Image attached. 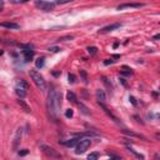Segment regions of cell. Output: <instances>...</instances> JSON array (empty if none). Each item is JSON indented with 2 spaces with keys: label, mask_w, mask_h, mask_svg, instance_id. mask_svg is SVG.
Here are the masks:
<instances>
[{
  "label": "cell",
  "mask_w": 160,
  "mask_h": 160,
  "mask_svg": "<svg viewBox=\"0 0 160 160\" xmlns=\"http://www.w3.org/2000/svg\"><path fill=\"white\" fill-rule=\"evenodd\" d=\"M90 145H92V141H90V139L89 138H80V140H79V143L76 144V150H75V153L76 154H83V153H85L89 148H90Z\"/></svg>",
  "instance_id": "obj_3"
},
{
  "label": "cell",
  "mask_w": 160,
  "mask_h": 160,
  "mask_svg": "<svg viewBox=\"0 0 160 160\" xmlns=\"http://www.w3.org/2000/svg\"><path fill=\"white\" fill-rule=\"evenodd\" d=\"M18 103H19V104H20V105L24 108V110H25L26 113H30V111H31V110H30V108H29V106H28V105H26V104H25L23 100H20V99H19V100H18Z\"/></svg>",
  "instance_id": "obj_21"
},
{
  "label": "cell",
  "mask_w": 160,
  "mask_h": 160,
  "mask_svg": "<svg viewBox=\"0 0 160 160\" xmlns=\"http://www.w3.org/2000/svg\"><path fill=\"white\" fill-rule=\"evenodd\" d=\"M96 99H98L99 104H104V103H105L106 96H105V93H104L101 89H98V90H96Z\"/></svg>",
  "instance_id": "obj_10"
},
{
  "label": "cell",
  "mask_w": 160,
  "mask_h": 160,
  "mask_svg": "<svg viewBox=\"0 0 160 160\" xmlns=\"http://www.w3.org/2000/svg\"><path fill=\"white\" fill-rule=\"evenodd\" d=\"M16 87H21V88H25V89H28V88H29L28 83H26V82H24L23 79H21V80H18V82H16Z\"/></svg>",
  "instance_id": "obj_17"
},
{
  "label": "cell",
  "mask_w": 160,
  "mask_h": 160,
  "mask_svg": "<svg viewBox=\"0 0 160 160\" xmlns=\"http://www.w3.org/2000/svg\"><path fill=\"white\" fill-rule=\"evenodd\" d=\"M30 78L33 79V82L34 84L38 87V89H40L41 92H45L46 89V82H45V79L43 78V75H40L39 71L36 70H30Z\"/></svg>",
  "instance_id": "obj_2"
},
{
  "label": "cell",
  "mask_w": 160,
  "mask_h": 160,
  "mask_svg": "<svg viewBox=\"0 0 160 160\" xmlns=\"http://www.w3.org/2000/svg\"><path fill=\"white\" fill-rule=\"evenodd\" d=\"M35 5L40 9V10H44V12H50L55 8V3H50V2H45V0H38L35 3Z\"/></svg>",
  "instance_id": "obj_4"
},
{
  "label": "cell",
  "mask_w": 160,
  "mask_h": 160,
  "mask_svg": "<svg viewBox=\"0 0 160 160\" xmlns=\"http://www.w3.org/2000/svg\"><path fill=\"white\" fill-rule=\"evenodd\" d=\"M73 39V36L70 35V36H63V38H60L59 40H61V41H66V40H71Z\"/></svg>",
  "instance_id": "obj_28"
},
{
  "label": "cell",
  "mask_w": 160,
  "mask_h": 160,
  "mask_svg": "<svg viewBox=\"0 0 160 160\" xmlns=\"http://www.w3.org/2000/svg\"><path fill=\"white\" fill-rule=\"evenodd\" d=\"M121 26V24L120 23H115V24H111V25H108V26H105V28H103V29H100L99 30V33H109V31H114V30H116V29H119Z\"/></svg>",
  "instance_id": "obj_7"
},
{
  "label": "cell",
  "mask_w": 160,
  "mask_h": 160,
  "mask_svg": "<svg viewBox=\"0 0 160 160\" xmlns=\"http://www.w3.org/2000/svg\"><path fill=\"white\" fill-rule=\"evenodd\" d=\"M60 106H61V95L58 93V90L55 88H51L49 94H48V100H46V108L49 111V115L53 119L58 118V114L60 111Z\"/></svg>",
  "instance_id": "obj_1"
},
{
  "label": "cell",
  "mask_w": 160,
  "mask_h": 160,
  "mask_svg": "<svg viewBox=\"0 0 160 160\" xmlns=\"http://www.w3.org/2000/svg\"><path fill=\"white\" fill-rule=\"evenodd\" d=\"M129 100L131 101V104H133V105H136V100H135V98H134V96H130V98H129Z\"/></svg>",
  "instance_id": "obj_32"
},
{
  "label": "cell",
  "mask_w": 160,
  "mask_h": 160,
  "mask_svg": "<svg viewBox=\"0 0 160 160\" xmlns=\"http://www.w3.org/2000/svg\"><path fill=\"white\" fill-rule=\"evenodd\" d=\"M79 140H80V138L78 136V138H74V139H70V140H65L61 144H64L65 146H74V145H76L79 143Z\"/></svg>",
  "instance_id": "obj_11"
},
{
  "label": "cell",
  "mask_w": 160,
  "mask_h": 160,
  "mask_svg": "<svg viewBox=\"0 0 160 160\" xmlns=\"http://www.w3.org/2000/svg\"><path fill=\"white\" fill-rule=\"evenodd\" d=\"M0 26L2 28H7V29H12V30H16L20 28L19 24L13 23V21H4V23H0Z\"/></svg>",
  "instance_id": "obj_8"
},
{
  "label": "cell",
  "mask_w": 160,
  "mask_h": 160,
  "mask_svg": "<svg viewBox=\"0 0 160 160\" xmlns=\"http://www.w3.org/2000/svg\"><path fill=\"white\" fill-rule=\"evenodd\" d=\"M70 2H73V0H55V4H66Z\"/></svg>",
  "instance_id": "obj_27"
},
{
  "label": "cell",
  "mask_w": 160,
  "mask_h": 160,
  "mask_svg": "<svg viewBox=\"0 0 160 160\" xmlns=\"http://www.w3.org/2000/svg\"><path fill=\"white\" fill-rule=\"evenodd\" d=\"M144 4L141 3H125V4H121L118 7V10H125V9H139V8H143Z\"/></svg>",
  "instance_id": "obj_5"
},
{
  "label": "cell",
  "mask_w": 160,
  "mask_h": 160,
  "mask_svg": "<svg viewBox=\"0 0 160 160\" xmlns=\"http://www.w3.org/2000/svg\"><path fill=\"white\" fill-rule=\"evenodd\" d=\"M29 0H12L13 4H24V3H28Z\"/></svg>",
  "instance_id": "obj_24"
},
{
  "label": "cell",
  "mask_w": 160,
  "mask_h": 160,
  "mask_svg": "<svg viewBox=\"0 0 160 160\" xmlns=\"http://www.w3.org/2000/svg\"><path fill=\"white\" fill-rule=\"evenodd\" d=\"M158 39H160V34H156V35L154 36V40H158Z\"/></svg>",
  "instance_id": "obj_34"
},
{
  "label": "cell",
  "mask_w": 160,
  "mask_h": 160,
  "mask_svg": "<svg viewBox=\"0 0 160 160\" xmlns=\"http://www.w3.org/2000/svg\"><path fill=\"white\" fill-rule=\"evenodd\" d=\"M23 54H24V58L26 61H30L34 58V50H31L30 46H25V49L23 50Z\"/></svg>",
  "instance_id": "obj_9"
},
{
  "label": "cell",
  "mask_w": 160,
  "mask_h": 160,
  "mask_svg": "<svg viewBox=\"0 0 160 160\" xmlns=\"http://www.w3.org/2000/svg\"><path fill=\"white\" fill-rule=\"evenodd\" d=\"M88 53H89L90 55H95V54L98 53V48H96V46H89V48H88Z\"/></svg>",
  "instance_id": "obj_20"
},
{
  "label": "cell",
  "mask_w": 160,
  "mask_h": 160,
  "mask_svg": "<svg viewBox=\"0 0 160 160\" xmlns=\"http://www.w3.org/2000/svg\"><path fill=\"white\" fill-rule=\"evenodd\" d=\"M4 8V2H3V0H0V10H2Z\"/></svg>",
  "instance_id": "obj_33"
},
{
  "label": "cell",
  "mask_w": 160,
  "mask_h": 160,
  "mask_svg": "<svg viewBox=\"0 0 160 160\" xmlns=\"http://www.w3.org/2000/svg\"><path fill=\"white\" fill-rule=\"evenodd\" d=\"M41 149H43V151H44L46 155H49V156H51V158H61L60 154H59L58 151H55L53 148H50V146L41 145Z\"/></svg>",
  "instance_id": "obj_6"
},
{
  "label": "cell",
  "mask_w": 160,
  "mask_h": 160,
  "mask_svg": "<svg viewBox=\"0 0 160 160\" xmlns=\"http://www.w3.org/2000/svg\"><path fill=\"white\" fill-rule=\"evenodd\" d=\"M28 153H29V151H28L26 149H24V150H21V151H19V155H20V156H25V155H26Z\"/></svg>",
  "instance_id": "obj_30"
},
{
  "label": "cell",
  "mask_w": 160,
  "mask_h": 160,
  "mask_svg": "<svg viewBox=\"0 0 160 160\" xmlns=\"http://www.w3.org/2000/svg\"><path fill=\"white\" fill-rule=\"evenodd\" d=\"M20 138H21V129H18V131L15 134V138H14V150L18 149V144L20 141Z\"/></svg>",
  "instance_id": "obj_13"
},
{
  "label": "cell",
  "mask_w": 160,
  "mask_h": 160,
  "mask_svg": "<svg viewBox=\"0 0 160 160\" xmlns=\"http://www.w3.org/2000/svg\"><path fill=\"white\" fill-rule=\"evenodd\" d=\"M128 150H129L130 153H133V154H134V155H135L136 158H139V159H144V155H141V154H139V153H136V151H135V150H134L133 148H130V146H128Z\"/></svg>",
  "instance_id": "obj_19"
},
{
  "label": "cell",
  "mask_w": 160,
  "mask_h": 160,
  "mask_svg": "<svg viewBox=\"0 0 160 160\" xmlns=\"http://www.w3.org/2000/svg\"><path fill=\"white\" fill-rule=\"evenodd\" d=\"M98 158H99V153H92V154L88 155V159H90V160H94V159H98Z\"/></svg>",
  "instance_id": "obj_22"
},
{
  "label": "cell",
  "mask_w": 160,
  "mask_h": 160,
  "mask_svg": "<svg viewBox=\"0 0 160 160\" xmlns=\"http://www.w3.org/2000/svg\"><path fill=\"white\" fill-rule=\"evenodd\" d=\"M49 51H53V53H58V51H60V49H59V48H56V46H53V48H49Z\"/></svg>",
  "instance_id": "obj_29"
},
{
  "label": "cell",
  "mask_w": 160,
  "mask_h": 160,
  "mask_svg": "<svg viewBox=\"0 0 160 160\" xmlns=\"http://www.w3.org/2000/svg\"><path fill=\"white\" fill-rule=\"evenodd\" d=\"M44 64H45V59H44V58H39V59H36V61H35V66H36L38 69H41V68L44 66Z\"/></svg>",
  "instance_id": "obj_16"
},
{
  "label": "cell",
  "mask_w": 160,
  "mask_h": 160,
  "mask_svg": "<svg viewBox=\"0 0 160 160\" xmlns=\"http://www.w3.org/2000/svg\"><path fill=\"white\" fill-rule=\"evenodd\" d=\"M79 108H82V109H83L82 111H83L84 114H89V111H88V108H87V106H84L82 103H79Z\"/></svg>",
  "instance_id": "obj_26"
},
{
  "label": "cell",
  "mask_w": 160,
  "mask_h": 160,
  "mask_svg": "<svg viewBox=\"0 0 160 160\" xmlns=\"http://www.w3.org/2000/svg\"><path fill=\"white\" fill-rule=\"evenodd\" d=\"M3 53H4L3 50H0V56H2V55H3Z\"/></svg>",
  "instance_id": "obj_35"
},
{
  "label": "cell",
  "mask_w": 160,
  "mask_h": 160,
  "mask_svg": "<svg viewBox=\"0 0 160 160\" xmlns=\"http://www.w3.org/2000/svg\"><path fill=\"white\" fill-rule=\"evenodd\" d=\"M73 115H74V111L71 110V109H68L66 111H65V116L69 119V118H73Z\"/></svg>",
  "instance_id": "obj_23"
},
{
  "label": "cell",
  "mask_w": 160,
  "mask_h": 160,
  "mask_svg": "<svg viewBox=\"0 0 160 160\" xmlns=\"http://www.w3.org/2000/svg\"><path fill=\"white\" fill-rule=\"evenodd\" d=\"M66 99L71 103H76V95L73 93V92H68L66 93Z\"/></svg>",
  "instance_id": "obj_15"
},
{
  "label": "cell",
  "mask_w": 160,
  "mask_h": 160,
  "mask_svg": "<svg viewBox=\"0 0 160 160\" xmlns=\"http://www.w3.org/2000/svg\"><path fill=\"white\" fill-rule=\"evenodd\" d=\"M26 90H28V89H25V88L15 87V93H16V95H18L19 98H24V96L26 95Z\"/></svg>",
  "instance_id": "obj_12"
},
{
  "label": "cell",
  "mask_w": 160,
  "mask_h": 160,
  "mask_svg": "<svg viewBox=\"0 0 160 160\" xmlns=\"http://www.w3.org/2000/svg\"><path fill=\"white\" fill-rule=\"evenodd\" d=\"M114 63V60H111V59H106L105 61H104V65H110V64H113Z\"/></svg>",
  "instance_id": "obj_31"
},
{
  "label": "cell",
  "mask_w": 160,
  "mask_h": 160,
  "mask_svg": "<svg viewBox=\"0 0 160 160\" xmlns=\"http://www.w3.org/2000/svg\"><path fill=\"white\" fill-rule=\"evenodd\" d=\"M124 134H126V135H129V136H134V138H141V139H144V140H146V138H144L143 135H140V134H136V133H133V131H129V130H121Z\"/></svg>",
  "instance_id": "obj_14"
},
{
  "label": "cell",
  "mask_w": 160,
  "mask_h": 160,
  "mask_svg": "<svg viewBox=\"0 0 160 160\" xmlns=\"http://www.w3.org/2000/svg\"><path fill=\"white\" fill-rule=\"evenodd\" d=\"M121 74H123V75H131V74H133V70H131L130 68H128V66H123Z\"/></svg>",
  "instance_id": "obj_18"
},
{
  "label": "cell",
  "mask_w": 160,
  "mask_h": 160,
  "mask_svg": "<svg viewBox=\"0 0 160 160\" xmlns=\"http://www.w3.org/2000/svg\"><path fill=\"white\" fill-rule=\"evenodd\" d=\"M68 79H69V83H75V75L74 74H69L68 75Z\"/></svg>",
  "instance_id": "obj_25"
}]
</instances>
